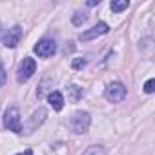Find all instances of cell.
<instances>
[{
	"instance_id": "cell-1",
	"label": "cell",
	"mask_w": 155,
	"mask_h": 155,
	"mask_svg": "<svg viewBox=\"0 0 155 155\" xmlns=\"http://www.w3.org/2000/svg\"><path fill=\"white\" fill-rule=\"evenodd\" d=\"M91 124V115L88 111H75L69 119V128L73 133H86Z\"/></svg>"
},
{
	"instance_id": "cell-2",
	"label": "cell",
	"mask_w": 155,
	"mask_h": 155,
	"mask_svg": "<svg viewBox=\"0 0 155 155\" xmlns=\"http://www.w3.org/2000/svg\"><path fill=\"white\" fill-rule=\"evenodd\" d=\"M4 126L9 131L22 133V120H20V111L17 106H9L4 113Z\"/></svg>"
},
{
	"instance_id": "cell-3",
	"label": "cell",
	"mask_w": 155,
	"mask_h": 155,
	"mask_svg": "<svg viewBox=\"0 0 155 155\" xmlns=\"http://www.w3.org/2000/svg\"><path fill=\"white\" fill-rule=\"evenodd\" d=\"M33 51H35L38 57H42V58H49V57H53L55 51H57V42L51 40V38H42V40H38V42L35 44Z\"/></svg>"
},
{
	"instance_id": "cell-4",
	"label": "cell",
	"mask_w": 155,
	"mask_h": 155,
	"mask_svg": "<svg viewBox=\"0 0 155 155\" xmlns=\"http://www.w3.org/2000/svg\"><path fill=\"white\" fill-rule=\"evenodd\" d=\"M35 71H37V62H35V58L26 57V58L22 60L20 68H18V75H17L18 82H26V81H29Z\"/></svg>"
},
{
	"instance_id": "cell-5",
	"label": "cell",
	"mask_w": 155,
	"mask_h": 155,
	"mask_svg": "<svg viewBox=\"0 0 155 155\" xmlns=\"http://www.w3.org/2000/svg\"><path fill=\"white\" fill-rule=\"evenodd\" d=\"M104 97L110 102H120L126 97V86L122 82H111V84H108V88L104 91Z\"/></svg>"
},
{
	"instance_id": "cell-6",
	"label": "cell",
	"mask_w": 155,
	"mask_h": 155,
	"mask_svg": "<svg viewBox=\"0 0 155 155\" xmlns=\"http://www.w3.org/2000/svg\"><path fill=\"white\" fill-rule=\"evenodd\" d=\"M108 31H110V26H108L106 22H99V24H95L93 28H90V29H86L84 33H81V40L88 42V40H93V38H97V37L106 35Z\"/></svg>"
},
{
	"instance_id": "cell-7",
	"label": "cell",
	"mask_w": 155,
	"mask_h": 155,
	"mask_svg": "<svg viewBox=\"0 0 155 155\" xmlns=\"http://www.w3.org/2000/svg\"><path fill=\"white\" fill-rule=\"evenodd\" d=\"M46 117H48L46 108H38L37 111H33V115L29 117V122H28V133H33L38 126H42L46 122Z\"/></svg>"
},
{
	"instance_id": "cell-8",
	"label": "cell",
	"mask_w": 155,
	"mask_h": 155,
	"mask_svg": "<svg viewBox=\"0 0 155 155\" xmlns=\"http://www.w3.org/2000/svg\"><path fill=\"white\" fill-rule=\"evenodd\" d=\"M20 38H22V28L20 26H13L6 33V37H4V46L9 48V49H13V48H17L20 44Z\"/></svg>"
},
{
	"instance_id": "cell-9",
	"label": "cell",
	"mask_w": 155,
	"mask_h": 155,
	"mask_svg": "<svg viewBox=\"0 0 155 155\" xmlns=\"http://www.w3.org/2000/svg\"><path fill=\"white\" fill-rule=\"evenodd\" d=\"M48 101H49V104H51V108H53L55 111H60V110L64 108V97H62L60 91H51V93L48 95Z\"/></svg>"
},
{
	"instance_id": "cell-10",
	"label": "cell",
	"mask_w": 155,
	"mask_h": 155,
	"mask_svg": "<svg viewBox=\"0 0 155 155\" xmlns=\"http://www.w3.org/2000/svg\"><path fill=\"white\" fill-rule=\"evenodd\" d=\"M82 95H84V90H82L81 86H75V84H73V86H69V88H68V97H69V101H71V102H77Z\"/></svg>"
},
{
	"instance_id": "cell-11",
	"label": "cell",
	"mask_w": 155,
	"mask_h": 155,
	"mask_svg": "<svg viewBox=\"0 0 155 155\" xmlns=\"http://www.w3.org/2000/svg\"><path fill=\"white\" fill-rule=\"evenodd\" d=\"M128 6H130L128 0H113V2L110 4V9H111L113 13H120V11L128 9Z\"/></svg>"
},
{
	"instance_id": "cell-12",
	"label": "cell",
	"mask_w": 155,
	"mask_h": 155,
	"mask_svg": "<svg viewBox=\"0 0 155 155\" xmlns=\"http://www.w3.org/2000/svg\"><path fill=\"white\" fill-rule=\"evenodd\" d=\"M82 155H106V148L101 146V144H93V146H90Z\"/></svg>"
},
{
	"instance_id": "cell-13",
	"label": "cell",
	"mask_w": 155,
	"mask_h": 155,
	"mask_svg": "<svg viewBox=\"0 0 155 155\" xmlns=\"http://www.w3.org/2000/svg\"><path fill=\"white\" fill-rule=\"evenodd\" d=\"M86 20H88V15H86V13H82V11H77V13L71 17V22H73V26H82Z\"/></svg>"
},
{
	"instance_id": "cell-14",
	"label": "cell",
	"mask_w": 155,
	"mask_h": 155,
	"mask_svg": "<svg viewBox=\"0 0 155 155\" xmlns=\"http://www.w3.org/2000/svg\"><path fill=\"white\" fill-rule=\"evenodd\" d=\"M48 86H53V82H51L49 79H44V81H42V84H40V88H38V91H37V95H38V99H42V97L46 95V91L49 90Z\"/></svg>"
},
{
	"instance_id": "cell-15",
	"label": "cell",
	"mask_w": 155,
	"mask_h": 155,
	"mask_svg": "<svg viewBox=\"0 0 155 155\" xmlns=\"http://www.w3.org/2000/svg\"><path fill=\"white\" fill-rule=\"evenodd\" d=\"M6 79H8V75H6V68H4L2 58H0V88L6 84Z\"/></svg>"
},
{
	"instance_id": "cell-16",
	"label": "cell",
	"mask_w": 155,
	"mask_h": 155,
	"mask_svg": "<svg viewBox=\"0 0 155 155\" xmlns=\"http://www.w3.org/2000/svg\"><path fill=\"white\" fill-rule=\"evenodd\" d=\"M84 66H86V58H73V62H71V68L73 69H81Z\"/></svg>"
},
{
	"instance_id": "cell-17",
	"label": "cell",
	"mask_w": 155,
	"mask_h": 155,
	"mask_svg": "<svg viewBox=\"0 0 155 155\" xmlns=\"http://www.w3.org/2000/svg\"><path fill=\"white\" fill-rule=\"evenodd\" d=\"M144 91H146V93H153V91H155V81H153V79H150V81L144 84Z\"/></svg>"
},
{
	"instance_id": "cell-18",
	"label": "cell",
	"mask_w": 155,
	"mask_h": 155,
	"mask_svg": "<svg viewBox=\"0 0 155 155\" xmlns=\"http://www.w3.org/2000/svg\"><path fill=\"white\" fill-rule=\"evenodd\" d=\"M88 6H90V8H93V6H99V0H90V2H88Z\"/></svg>"
},
{
	"instance_id": "cell-19",
	"label": "cell",
	"mask_w": 155,
	"mask_h": 155,
	"mask_svg": "<svg viewBox=\"0 0 155 155\" xmlns=\"http://www.w3.org/2000/svg\"><path fill=\"white\" fill-rule=\"evenodd\" d=\"M24 155H33V151H31V150H28V151H26Z\"/></svg>"
},
{
	"instance_id": "cell-20",
	"label": "cell",
	"mask_w": 155,
	"mask_h": 155,
	"mask_svg": "<svg viewBox=\"0 0 155 155\" xmlns=\"http://www.w3.org/2000/svg\"><path fill=\"white\" fill-rule=\"evenodd\" d=\"M18 155H22V153H18Z\"/></svg>"
}]
</instances>
